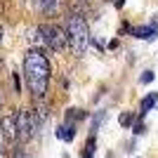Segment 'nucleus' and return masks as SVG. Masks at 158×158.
I'll return each mask as SVG.
<instances>
[{"mask_svg": "<svg viewBox=\"0 0 158 158\" xmlns=\"http://www.w3.org/2000/svg\"><path fill=\"white\" fill-rule=\"evenodd\" d=\"M132 35L139 40H153L158 35V19H153L149 26H137L135 31H132Z\"/></svg>", "mask_w": 158, "mask_h": 158, "instance_id": "obj_6", "label": "nucleus"}, {"mask_svg": "<svg viewBox=\"0 0 158 158\" xmlns=\"http://www.w3.org/2000/svg\"><path fill=\"white\" fill-rule=\"evenodd\" d=\"M83 118H85V111H80V109H69V113H66V120H69V123L83 120Z\"/></svg>", "mask_w": 158, "mask_h": 158, "instance_id": "obj_10", "label": "nucleus"}, {"mask_svg": "<svg viewBox=\"0 0 158 158\" xmlns=\"http://www.w3.org/2000/svg\"><path fill=\"white\" fill-rule=\"evenodd\" d=\"M0 43H2V26H0Z\"/></svg>", "mask_w": 158, "mask_h": 158, "instance_id": "obj_15", "label": "nucleus"}, {"mask_svg": "<svg viewBox=\"0 0 158 158\" xmlns=\"http://www.w3.org/2000/svg\"><path fill=\"white\" fill-rule=\"evenodd\" d=\"M57 2H59V0H33L35 10H40V12H50V10H54Z\"/></svg>", "mask_w": 158, "mask_h": 158, "instance_id": "obj_9", "label": "nucleus"}, {"mask_svg": "<svg viewBox=\"0 0 158 158\" xmlns=\"http://www.w3.org/2000/svg\"><path fill=\"white\" fill-rule=\"evenodd\" d=\"M0 158H5V153H2V149H0Z\"/></svg>", "mask_w": 158, "mask_h": 158, "instance_id": "obj_16", "label": "nucleus"}, {"mask_svg": "<svg viewBox=\"0 0 158 158\" xmlns=\"http://www.w3.org/2000/svg\"><path fill=\"white\" fill-rule=\"evenodd\" d=\"M132 118H135L132 113H123V116H120V123H123V125H130V123H132Z\"/></svg>", "mask_w": 158, "mask_h": 158, "instance_id": "obj_13", "label": "nucleus"}, {"mask_svg": "<svg viewBox=\"0 0 158 158\" xmlns=\"http://www.w3.org/2000/svg\"><path fill=\"white\" fill-rule=\"evenodd\" d=\"M12 158H26V156H24V149H14V151H12Z\"/></svg>", "mask_w": 158, "mask_h": 158, "instance_id": "obj_14", "label": "nucleus"}, {"mask_svg": "<svg viewBox=\"0 0 158 158\" xmlns=\"http://www.w3.org/2000/svg\"><path fill=\"white\" fill-rule=\"evenodd\" d=\"M151 80H153V71H144L142 73V83H144V85H149Z\"/></svg>", "mask_w": 158, "mask_h": 158, "instance_id": "obj_12", "label": "nucleus"}, {"mask_svg": "<svg viewBox=\"0 0 158 158\" xmlns=\"http://www.w3.org/2000/svg\"><path fill=\"white\" fill-rule=\"evenodd\" d=\"M57 137L64 139V142H73V137H76V125L73 123H64V125L57 127Z\"/></svg>", "mask_w": 158, "mask_h": 158, "instance_id": "obj_7", "label": "nucleus"}, {"mask_svg": "<svg viewBox=\"0 0 158 158\" xmlns=\"http://www.w3.org/2000/svg\"><path fill=\"white\" fill-rule=\"evenodd\" d=\"M0 127H2V135H5L7 142L19 139V132H17V113H12V116H5V118L0 120Z\"/></svg>", "mask_w": 158, "mask_h": 158, "instance_id": "obj_5", "label": "nucleus"}, {"mask_svg": "<svg viewBox=\"0 0 158 158\" xmlns=\"http://www.w3.org/2000/svg\"><path fill=\"white\" fill-rule=\"evenodd\" d=\"M85 2H90V0H85Z\"/></svg>", "mask_w": 158, "mask_h": 158, "instance_id": "obj_17", "label": "nucleus"}, {"mask_svg": "<svg viewBox=\"0 0 158 158\" xmlns=\"http://www.w3.org/2000/svg\"><path fill=\"white\" fill-rule=\"evenodd\" d=\"M66 33H69V45H71L73 54H85L87 45H90V31H87V24L80 14H71L69 17V26H66Z\"/></svg>", "mask_w": 158, "mask_h": 158, "instance_id": "obj_2", "label": "nucleus"}, {"mask_svg": "<svg viewBox=\"0 0 158 158\" xmlns=\"http://www.w3.org/2000/svg\"><path fill=\"white\" fill-rule=\"evenodd\" d=\"M94 156V135L90 139H87V144H85V151H83V158H92Z\"/></svg>", "mask_w": 158, "mask_h": 158, "instance_id": "obj_11", "label": "nucleus"}, {"mask_svg": "<svg viewBox=\"0 0 158 158\" xmlns=\"http://www.w3.org/2000/svg\"><path fill=\"white\" fill-rule=\"evenodd\" d=\"M17 132H19L21 142H28L33 137L35 127H33V118L28 111H17Z\"/></svg>", "mask_w": 158, "mask_h": 158, "instance_id": "obj_4", "label": "nucleus"}, {"mask_svg": "<svg viewBox=\"0 0 158 158\" xmlns=\"http://www.w3.org/2000/svg\"><path fill=\"white\" fill-rule=\"evenodd\" d=\"M38 33L43 35L45 45L50 47V50H54V52H61L66 47V43H69V33L61 31L59 26H40Z\"/></svg>", "mask_w": 158, "mask_h": 158, "instance_id": "obj_3", "label": "nucleus"}, {"mask_svg": "<svg viewBox=\"0 0 158 158\" xmlns=\"http://www.w3.org/2000/svg\"><path fill=\"white\" fill-rule=\"evenodd\" d=\"M24 76H26L28 90L35 99H43L50 83V61L43 50H28L24 57Z\"/></svg>", "mask_w": 158, "mask_h": 158, "instance_id": "obj_1", "label": "nucleus"}, {"mask_svg": "<svg viewBox=\"0 0 158 158\" xmlns=\"http://www.w3.org/2000/svg\"><path fill=\"white\" fill-rule=\"evenodd\" d=\"M156 102H158V92H149L144 99H142V104H139V111H142V116H144L146 111H151L153 106H156Z\"/></svg>", "mask_w": 158, "mask_h": 158, "instance_id": "obj_8", "label": "nucleus"}]
</instances>
